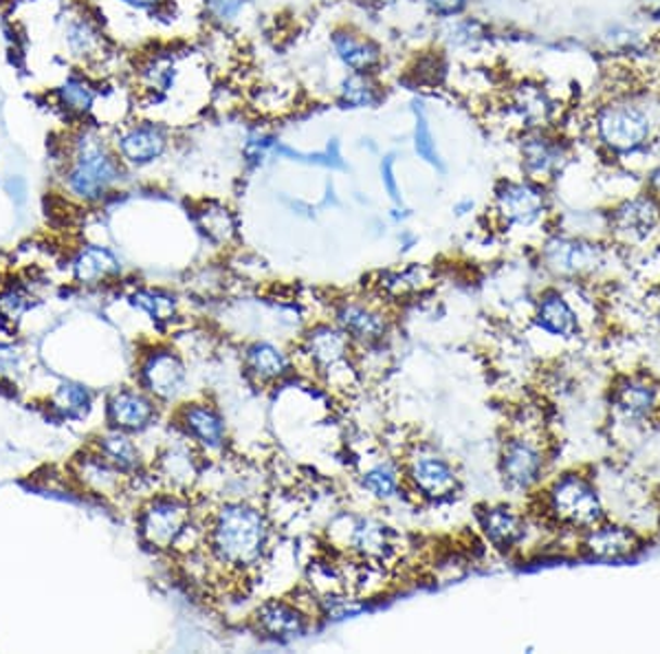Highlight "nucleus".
<instances>
[{
  "mask_svg": "<svg viewBox=\"0 0 660 654\" xmlns=\"http://www.w3.org/2000/svg\"><path fill=\"white\" fill-rule=\"evenodd\" d=\"M456 214L458 216H465V214H469L471 210H473V201L471 199H465V201H460V203H456Z\"/></svg>",
  "mask_w": 660,
  "mask_h": 654,
  "instance_id": "3c124183",
  "label": "nucleus"
},
{
  "mask_svg": "<svg viewBox=\"0 0 660 654\" xmlns=\"http://www.w3.org/2000/svg\"><path fill=\"white\" fill-rule=\"evenodd\" d=\"M156 419V399L141 388H119L106 401L109 428L128 435L148 430Z\"/></svg>",
  "mask_w": 660,
  "mask_h": 654,
  "instance_id": "a211bd4d",
  "label": "nucleus"
},
{
  "mask_svg": "<svg viewBox=\"0 0 660 654\" xmlns=\"http://www.w3.org/2000/svg\"><path fill=\"white\" fill-rule=\"evenodd\" d=\"M370 8H379V10H388V8H396L403 0H366Z\"/></svg>",
  "mask_w": 660,
  "mask_h": 654,
  "instance_id": "8fccbe9b",
  "label": "nucleus"
},
{
  "mask_svg": "<svg viewBox=\"0 0 660 654\" xmlns=\"http://www.w3.org/2000/svg\"><path fill=\"white\" fill-rule=\"evenodd\" d=\"M102 96H104V81L85 68H75L66 73L51 93L55 109H60L68 120L77 124L93 120V113Z\"/></svg>",
  "mask_w": 660,
  "mask_h": 654,
  "instance_id": "dca6fc26",
  "label": "nucleus"
},
{
  "mask_svg": "<svg viewBox=\"0 0 660 654\" xmlns=\"http://www.w3.org/2000/svg\"><path fill=\"white\" fill-rule=\"evenodd\" d=\"M36 306V298L21 282H10L0 287V319L14 326L23 319V315Z\"/></svg>",
  "mask_w": 660,
  "mask_h": 654,
  "instance_id": "ea45409f",
  "label": "nucleus"
},
{
  "mask_svg": "<svg viewBox=\"0 0 660 654\" xmlns=\"http://www.w3.org/2000/svg\"><path fill=\"white\" fill-rule=\"evenodd\" d=\"M649 192L653 197L660 199V168H656L651 175H649Z\"/></svg>",
  "mask_w": 660,
  "mask_h": 654,
  "instance_id": "09e8293b",
  "label": "nucleus"
},
{
  "mask_svg": "<svg viewBox=\"0 0 660 654\" xmlns=\"http://www.w3.org/2000/svg\"><path fill=\"white\" fill-rule=\"evenodd\" d=\"M115 3L122 10H128L132 14H148L152 18L165 8V0H115Z\"/></svg>",
  "mask_w": 660,
  "mask_h": 654,
  "instance_id": "a18cd8bd",
  "label": "nucleus"
},
{
  "mask_svg": "<svg viewBox=\"0 0 660 654\" xmlns=\"http://www.w3.org/2000/svg\"><path fill=\"white\" fill-rule=\"evenodd\" d=\"M177 426L186 439L203 450H218L225 443V422L210 403H186L177 413Z\"/></svg>",
  "mask_w": 660,
  "mask_h": 654,
  "instance_id": "aec40b11",
  "label": "nucleus"
},
{
  "mask_svg": "<svg viewBox=\"0 0 660 654\" xmlns=\"http://www.w3.org/2000/svg\"><path fill=\"white\" fill-rule=\"evenodd\" d=\"M158 471L165 480H170L175 487H186L196 476V454L192 441L183 437V441L168 445L158 456Z\"/></svg>",
  "mask_w": 660,
  "mask_h": 654,
  "instance_id": "473e14b6",
  "label": "nucleus"
},
{
  "mask_svg": "<svg viewBox=\"0 0 660 654\" xmlns=\"http://www.w3.org/2000/svg\"><path fill=\"white\" fill-rule=\"evenodd\" d=\"M542 263L559 278H582L606 265V250L593 238L557 234L544 242Z\"/></svg>",
  "mask_w": 660,
  "mask_h": 654,
  "instance_id": "9b49d317",
  "label": "nucleus"
},
{
  "mask_svg": "<svg viewBox=\"0 0 660 654\" xmlns=\"http://www.w3.org/2000/svg\"><path fill=\"white\" fill-rule=\"evenodd\" d=\"M353 340L335 326H317L315 331L306 338V353L310 355L315 368L319 373L340 375L348 368V355H351Z\"/></svg>",
  "mask_w": 660,
  "mask_h": 654,
  "instance_id": "412c9836",
  "label": "nucleus"
},
{
  "mask_svg": "<svg viewBox=\"0 0 660 654\" xmlns=\"http://www.w3.org/2000/svg\"><path fill=\"white\" fill-rule=\"evenodd\" d=\"M570 159L572 143L557 126L520 133L518 161L524 179L548 186L568 168Z\"/></svg>",
  "mask_w": 660,
  "mask_h": 654,
  "instance_id": "6e6552de",
  "label": "nucleus"
},
{
  "mask_svg": "<svg viewBox=\"0 0 660 654\" xmlns=\"http://www.w3.org/2000/svg\"><path fill=\"white\" fill-rule=\"evenodd\" d=\"M93 450H98L124 476H137L141 471V467H143L141 452H139L137 443L130 439L128 432L109 428L106 432H102L96 439Z\"/></svg>",
  "mask_w": 660,
  "mask_h": 654,
  "instance_id": "c756f323",
  "label": "nucleus"
},
{
  "mask_svg": "<svg viewBox=\"0 0 660 654\" xmlns=\"http://www.w3.org/2000/svg\"><path fill=\"white\" fill-rule=\"evenodd\" d=\"M385 100V87L379 75L346 73L335 91V102L344 111H368L381 106Z\"/></svg>",
  "mask_w": 660,
  "mask_h": 654,
  "instance_id": "a878e982",
  "label": "nucleus"
},
{
  "mask_svg": "<svg viewBox=\"0 0 660 654\" xmlns=\"http://www.w3.org/2000/svg\"><path fill=\"white\" fill-rule=\"evenodd\" d=\"M480 525L488 542L498 549H513L518 546L526 536V523L524 518L507 507V505H495L480 514Z\"/></svg>",
  "mask_w": 660,
  "mask_h": 654,
  "instance_id": "cd10ccee",
  "label": "nucleus"
},
{
  "mask_svg": "<svg viewBox=\"0 0 660 654\" xmlns=\"http://www.w3.org/2000/svg\"><path fill=\"white\" fill-rule=\"evenodd\" d=\"M407 480L415 487L417 494L430 501H449L460 489V480L454 465L430 450H421L409 458Z\"/></svg>",
  "mask_w": 660,
  "mask_h": 654,
  "instance_id": "2eb2a0df",
  "label": "nucleus"
},
{
  "mask_svg": "<svg viewBox=\"0 0 660 654\" xmlns=\"http://www.w3.org/2000/svg\"><path fill=\"white\" fill-rule=\"evenodd\" d=\"M640 16L647 25L660 27V0H640Z\"/></svg>",
  "mask_w": 660,
  "mask_h": 654,
  "instance_id": "de8ad7c7",
  "label": "nucleus"
},
{
  "mask_svg": "<svg viewBox=\"0 0 660 654\" xmlns=\"http://www.w3.org/2000/svg\"><path fill=\"white\" fill-rule=\"evenodd\" d=\"M351 544L366 557H383L390 551V531L379 523L359 520L353 527Z\"/></svg>",
  "mask_w": 660,
  "mask_h": 654,
  "instance_id": "4c0bfd02",
  "label": "nucleus"
},
{
  "mask_svg": "<svg viewBox=\"0 0 660 654\" xmlns=\"http://www.w3.org/2000/svg\"><path fill=\"white\" fill-rule=\"evenodd\" d=\"M269 536L271 529L261 510L244 503H227L212 516L205 542L218 564L233 570H250L265 557Z\"/></svg>",
  "mask_w": 660,
  "mask_h": 654,
  "instance_id": "7ed1b4c3",
  "label": "nucleus"
},
{
  "mask_svg": "<svg viewBox=\"0 0 660 654\" xmlns=\"http://www.w3.org/2000/svg\"><path fill=\"white\" fill-rule=\"evenodd\" d=\"M658 120H660V96H658Z\"/></svg>",
  "mask_w": 660,
  "mask_h": 654,
  "instance_id": "864d4df0",
  "label": "nucleus"
},
{
  "mask_svg": "<svg viewBox=\"0 0 660 654\" xmlns=\"http://www.w3.org/2000/svg\"><path fill=\"white\" fill-rule=\"evenodd\" d=\"M361 485L379 501H388L398 492V471L392 463H379L364 474Z\"/></svg>",
  "mask_w": 660,
  "mask_h": 654,
  "instance_id": "a19ab883",
  "label": "nucleus"
},
{
  "mask_svg": "<svg viewBox=\"0 0 660 654\" xmlns=\"http://www.w3.org/2000/svg\"><path fill=\"white\" fill-rule=\"evenodd\" d=\"M73 280L81 287H98L122 274V263L113 250L102 244H81L71 259Z\"/></svg>",
  "mask_w": 660,
  "mask_h": 654,
  "instance_id": "b1692460",
  "label": "nucleus"
},
{
  "mask_svg": "<svg viewBox=\"0 0 660 654\" xmlns=\"http://www.w3.org/2000/svg\"><path fill=\"white\" fill-rule=\"evenodd\" d=\"M559 113H561L559 100L542 79L535 77H524L513 81L500 104L503 120L507 124H513L520 133L555 128Z\"/></svg>",
  "mask_w": 660,
  "mask_h": 654,
  "instance_id": "0eeeda50",
  "label": "nucleus"
},
{
  "mask_svg": "<svg viewBox=\"0 0 660 654\" xmlns=\"http://www.w3.org/2000/svg\"><path fill=\"white\" fill-rule=\"evenodd\" d=\"M381 184H383V190L388 192V197L396 205H403V197H401V188H398V179H396V159H394V154H385L383 161H381Z\"/></svg>",
  "mask_w": 660,
  "mask_h": 654,
  "instance_id": "c03bdc74",
  "label": "nucleus"
},
{
  "mask_svg": "<svg viewBox=\"0 0 660 654\" xmlns=\"http://www.w3.org/2000/svg\"><path fill=\"white\" fill-rule=\"evenodd\" d=\"M333 58L346 68V73L379 75L385 64V51L377 38L353 27L340 25L328 36Z\"/></svg>",
  "mask_w": 660,
  "mask_h": 654,
  "instance_id": "4468645a",
  "label": "nucleus"
},
{
  "mask_svg": "<svg viewBox=\"0 0 660 654\" xmlns=\"http://www.w3.org/2000/svg\"><path fill=\"white\" fill-rule=\"evenodd\" d=\"M194 223L199 227V231L218 248H225V244L233 242L238 238V218L236 214L218 203V201H203L196 210H194Z\"/></svg>",
  "mask_w": 660,
  "mask_h": 654,
  "instance_id": "2f4dec72",
  "label": "nucleus"
},
{
  "mask_svg": "<svg viewBox=\"0 0 660 654\" xmlns=\"http://www.w3.org/2000/svg\"><path fill=\"white\" fill-rule=\"evenodd\" d=\"M546 469V458L537 441L529 437H513L505 443L500 454V476L513 492H529Z\"/></svg>",
  "mask_w": 660,
  "mask_h": 654,
  "instance_id": "f3484780",
  "label": "nucleus"
},
{
  "mask_svg": "<svg viewBox=\"0 0 660 654\" xmlns=\"http://www.w3.org/2000/svg\"><path fill=\"white\" fill-rule=\"evenodd\" d=\"M656 55H658V64H660V40H658V45H656Z\"/></svg>",
  "mask_w": 660,
  "mask_h": 654,
  "instance_id": "603ef678",
  "label": "nucleus"
},
{
  "mask_svg": "<svg viewBox=\"0 0 660 654\" xmlns=\"http://www.w3.org/2000/svg\"><path fill=\"white\" fill-rule=\"evenodd\" d=\"M139 388L156 401H175L188 381V368L173 349L148 351L137 368Z\"/></svg>",
  "mask_w": 660,
  "mask_h": 654,
  "instance_id": "ddd939ff",
  "label": "nucleus"
},
{
  "mask_svg": "<svg viewBox=\"0 0 660 654\" xmlns=\"http://www.w3.org/2000/svg\"><path fill=\"white\" fill-rule=\"evenodd\" d=\"M256 621L258 628L274 639H297L308 628L304 613L287 602H269L261 606Z\"/></svg>",
  "mask_w": 660,
  "mask_h": 654,
  "instance_id": "7c9ffc66",
  "label": "nucleus"
},
{
  "mask_svg": "<svg viewBox=\"0 0 660 654\" xmlns=\"http://www.w3.org/2000/svg\"><path fill=\"white\" fill-rule=\"evenodd\" d=\"M441 42L449 51L471 55V53H480L488 47L491 34H488V27L482 21H478L475 16L465 14V16L452 18V21H443Z\"/></svg>",
  "mask_w": 660,
  "mask_h": 654,
  "instance_id": "bb28decb",
  "label": "nucleus"
},
{
  "mask_svg": "<svg viewBox=\"0 0 660 654\" xmlns=\"http://www.w3.org/2000/svg\"><path fill=\"white\" fill-rule=\"evenodd\" d=\"M25 349L16 342H0V381H16L25 373Z\"/></svg>",
  "mask_w": 660,
  "mask_h": 654,
  "instance_id": "79ce46f5",
  "label": "nucleus"
},
{
  "mask_svg": "<svg viewBox=\"0 0 660 654\" xmlns=\"http://www.w3.org/2000/svg\"><path fill=\"white\" fill-rule=\"evenodd\" d=\"M111 139L126 168L143 171L170 152L173 128L154 117H137L117 124Z\"/></svg>",
  "mask_w": 660,
  "mask_h": 654,
  "instance_id": "39448f33",
  "label": "nucleus"
},
{
  "mask_svg": "<svg viewBox=\"0 0 660 654\" xmlns=\"http://www.w3.org/2000/svg\"><path fill=\"white\" fill-rule=\"evenodd\" d=\"M244 366L256 381H263V383L278 381L289 373L287 355L278 347L267 344V342H258L246 349Z\"/></svg>",
  "mask_w": 660,
  "mask_h": 654,
  "instance_id": "f704fd0d",
  "label": "nucleus"
},
{
  "mask_svg": "<svg viewBox=\"0 0 660 654\" xmlns=\"http://www.w3.org/2000/svg\"><path fill=\"white\" fill-rule=\"evenodd\" d=\"M128 168L119 159L104 126L89 120L62 143L60 184L64 194L79 205H100L126 181Z\"/></svg>",
  "mask_w": 660,
  "mask_h": 654,
  "instance_id": "f257e3e1",
  "label": "nucleus"
},
{
  "mask_svg": "<svg viewBox=\"0 0 660 654\" xmlns=\"http://www.w3.org/2000/svg\"><path fill=\"white\" fill-rule=\"evenodd\" d=\"M51 411L60 417V419H71V422H79L89 417L91 407H93V392L77 381H62L55 392L49 399Z\"/></svg>",
  "mask_w": 660,
  "mask_h": 654,
  "instance_id": "72a5a7b5",
  "label": "nucleus"
},
{
  "mask_svg": "<svg viewBox=\"0 0 660 654\" xmlns=\"http://www.w3.org/2000/svg\"><path fill=\"white\" fill-rule=\"evenodd\" d=\"M584 549L597 559H625L640 551V538L634 529L617 523H599L584 531Z\"/></svg>",
  "mask_w": 660,
  "mask_h": 654,
  "instance_id": "5701e85b",
  "label": "nucleus"
},
{
  "mask_svg": "<svg viewBox=\"0 0 660 654\" xmlns=\"http://www.w3.org/2000/svg\"><path fill=\"white\" fill-rule=\"evenodd\" d=\"M250 3L252 0H201L203 18L212 27L227 32L244 18L246 10H250Z\"/></svg>",
  "mask_w": 660,
  "mask_h": 654,
  "instance_id": "58836bf2",
  "label": "nucleus"
},
{
  "mask_svg": "<svg viewBox=\"0 0 660 654\" xmlns=\"http://www.w3.org/2000/svg\"><path fill=\"white\" fill-rule=\"evenodd\" d=\"M610 234L623 244H643L660 229V199L640 192L619 201L606 218Z\"/></svg>",
  "mask_w": 660,
  "mask_h": 654,
  "instance_id": "f8f14e48",
  "label": "nucleus"
},
{
  "mask_svg": "<svg viewBox=\"0 0 660 654\" xmlns=\"http://www.w3.org/2000/svg\"><path fill=\"white\" fill-rule=\"evenodd\" d=\"M591 137L612 159L647 154L660 141L658 96L649 98L636 89H621L606 96L588 117Z\"/></svg>",
  "mask_w": 660,
  "mask_h": 654,
  "instance_id": "f03ea898",
  "label": "nucleus"
},
{
  "mask_svg": "<svg viewBox=\"0 0 660 654\" xmlns=\"http://www.w3.org/2000/svg\"><path fill=\"white\" fill-rule=\"evenodd\" d=\"M128 302L156 324H168L179 313L177 295L165 289H137L128 295Z\"/></svg>",
  "mask_w": 660,
  "mask_h": 654,
  "instance_id": "c9c22d12",
  "label": "nucleus"
},
{
  "mask_svg": "<svg viewBox=\"0 0 660 654\" xmlns=\"http://www.w3.org/2000/svg\"><path fill=\"white\" fill-rule=\"evenodd\" d=\"M71 474L93 496H115L122 492L124 474L115 469L98 450L81 452L71 463Z\"/></svg>",
  "mask_w": 660,
  "mask_h": 654,
  "instance_id": "4be33fe9",
  "label": "nucleus"
},
{
  "mask_svg": "<svg viewBox=\"0 0 660 654\" xmlns=\"http://www.w3.org/2000/svg\"><path fill=\"white\" fill-rule=\"evenodd\" d=\"M60 40L64 53L85 71L106 64L113 55V42L104 29L102 18H98L87 8H73L64 14L60 23Z\"/></svg>",
  "mask_w": 660,
  "mask_h": 654,
  "instance_id": "423d86ee",
  "label": "nucleus"
},
{
  "mask_svg": "<svg viewBox=\"0 0 660 654\" xmlns=\"http://www.w3.org/2000/svg\"><path fill=\"white\" fill-rule=\"evenodd\" d=\"M3 190L10 194V199H12V203L16 205V207H25V203H27V194H29V188H27V181H25V177H21V175H12V177H8L5 181H3Z\"/></svg>",
  "mask_w": 660,
  "mask_h": 654,
  "instance_id": "49530a36",
  "label": "nucleus"
},
{
  "mask_svg": "<svg viewBox=\"0 0 660 654\" xmlns=\"http://www.w3.org/2000/svg\"><path fill=\"white\" fill-rule=\"evenodd\" d=\"M192 525V505L179 494H158L150 499L137 518V529L145 546L154 551L177 549Z\"/></svg>",
  "mask_w": 660,
  "mask_h": 654,
  "instance_id": "1a4fd4ad",
  "label": "nucleus"
},
{
  "mask_svg": "<svg viewBox=\"0 0 660 654\" xmlns=\"http://www.w3.org/2000/svg\"><path fill=\"white\" fill-rule=\"evenodd\" d=\"M550 212L546 186L531 179H505L493 192V216L505 229H531Z\"/></svg>",
  "mask_w": 660,
  "mask_h": 654,
  "instance_id": "9d476101",
  "label": "nucleus"
},
{
  "mask_svg": "<svg viewBox=\"0 0 660 654\" xmlns=\"http://www.w3.org/2000/svg\"><path fill=\"white\" fill-rule=\"evenodd\" d=\"M535 322L542 331L555 338H572L580 331V317H576L570 302L557 291H548L540 298Z\"/></svg>",
  "mask_w": 660,
  "mask_h": 654,
  "instance_id": "c85d7f7f",
  "label": "nucleus"
},
{
  "mask_svg": "<svg viewBox=\"0 0 660 654\" xmlns=\"http://www.w3.org/2000/svg\"><path fill=\"white\" fill-rule=\"evenodd\" d=\"M411 117H415V128H411V143H415V152L432 168L443 171V159L436 146V137L430 124L428 109L423 102L411 104Z\"/></svg>",
  "mask_w": 660,
  "mask_h": 654,
  "instance_id": "e433bc0d",
  "label": "nucleus"
},
{
  "mask_svg": "<svg viewBox=\"0 0 660 654\" xmlns=\"http://www.w3.org/2000/svg\"><path fill=\"white\" fill-rule=\"evenodd\" d=\"M426 12L436 21H452L465 16L471 8V0H421Z\"/></svg>",
  "mask_w": 660,
  "mask_h": 654,
  "instance_id": "37998d69",
  "label": "nucleus"
},
{
  "mask_svg": "<svg viewBox=\"0 0 660 654\" xmlns=\"http://www.w3.org/2000/svg\"><path fill=\"white\" fill-rule=\"evenodd\" d=\"M548 514L563 527L588 531L606 520V507L597 485L582 474L559 476L546 492Z\"/></svg>",
  "mask_w": 660,
  "mask_h": 654,
  "instance_id": "20e7f679",
  "label": "nucleus"
},
{
  "mask_svg": "<svg viewBox=\"0 0 660 654\" xmlns=\"http://www.w3.org/2000/svg\"><path fill=\"white\" fill-rule=\"evenodd\" d=\"M612 405L630 424H645L660 411V388L645 375H627L612 388Z\"/></svg>",
  "mask_w": 660,
  "mask_h": 654,
  "instance_id": "6ab92c4d",
  "label": "nucleus"
},
{
  "mask_svg": "<svg viewBox=\"0 0 660 654\" xmlns=\"http://www.w3.org/2000/svg\"><path fill=\"white\" fill-rule=\"evenodd\" d=\"M0 186H3V181H0Z\"/></svg>",
  "mask_w": 660,
  "mask_h": 654,
  "instance_id": "5fc2aeb1",
  "label": "nucleus"
},
{
  "mask_svg": "<svg viewBox=\"0 0 660 654\" xmlns=\"http://www.w3.org/2000/svg\"><path fill=\"white\" fill-rule=\"evenodd\" d=\"M338 324L353 342H359L364 347H375L383 342L388 334V319L383 317V313L359 302L344 304L338 311Z\"/></svg>",
  "mask_w": 660,
  "mask_h": 654,
  "instance_id": "393cba45",
  "label": "nucleus"
}]
</instances>
